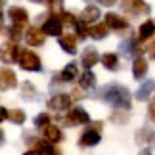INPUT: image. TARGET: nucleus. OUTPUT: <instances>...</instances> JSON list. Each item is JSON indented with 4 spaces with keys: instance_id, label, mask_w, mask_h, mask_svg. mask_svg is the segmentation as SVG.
<instances>
[{
    "instance_id": "79ce46f5",
    "label": "nucleus",
    "mask_w": 155,
    "mask_h": 155,
    "mask_svg": "<svg viewBox=\"0 0 155 155\" xmlns=\"http://www.w3.org/2000/svg\"><path fill=\"white\" fill-rule=\"evenodd\" d=\"M2 142H4V132L0 130V144H2Z\"/></svg>"
},
{
    "instance_id": "412c9836",
    "label": "nucleus",
    "mask_w": 155,
    "mask_h": 155,
    "mask_svg": "<svg viewBox=\"0 0 155 155\" xmlns=\"http://www.w3.org/2000/svg\"><path fill=\"white\" fill-rule=\"evenodd\" d=\"M100 15H102V12H100L98 6H86V8L82 10V14H81V21L86 23V25H90V23L100 19Z\"/></svg>"
},
{
    "instance_id": "39448f33",
    "label": "nucleus",
    "mask_w": 155,
    "mask_h": 155,
    "mask_svg": "<svg viewBox=\"0 0 155 155\" xmlns=\"http://www.w3.org/2000/svg\"><path fill=\"white\" fill-rule=\"evenodd\" d=\"M121 8H123V12H127L132 17L146 15L150 12V6H147L146 0H121Z\"/></svg>"
},
{
    "instance_id": "dca6fc26",
    "label": "nucleus",
    "mask_w": 155,
    "mask_h": 155,
    "mask_svg": "<svg viewBox=\"0 0 155 155\" xmlns=\"http://www.w3.org/2000/svg\"><path fill=\"white\" fill-rule=\"evenodd\" d=\"M98 61H100V54H98L96 48H86L84 52H82L81 63H82V67H84V69H92Z\"/></svg>"
},
{
    "instance_id": "4be33fe9",
    "label": "nucleus",
    "mask_w": 155,
    "mask_h": 155,
    "mask_svg": "<svg viewBox=\"0 0 155 155\" xmlns=\"http://www.w3.org/2000/svg\"><path fill=\"white\" fill-rule=\"evenodd\" d=\"M107 33H109V27H107L105 23H94V25L88 27V31H86V35H88L90 38H94V40H102V38H105Z\"/></svg>"
},
{
    "instance_id": "4468645a",
    "label": "nucleus",
    "mask_w": 155,
    "mask_h": 155,
    "mask_svg": "<svg viewBox=\"0 0 155 155\" xmlns=\"http://www.w3.org/2000/svg\"><path fill=\"white\" fill-rule=\"evenodd\" d=\"M25 40L29 46H42L44 40H46V35L42 33V29L38 27H31L29 31L25 33Z\"/></svg>"
},
{
    "instance_id": "a878e982",
    "label": "nucleus",
    "mask_w": 155,
    "mask_h": 155,
    "mask_svg": "<svg viewBox=\"0 0 155 155\" xmlns=\"http://www.w3.org/2000/svg\"><path fill=\"white\" fill-rule=\"evenodd\" d=\"M100 59H102V63H104L105 69H109V71H117V69H119V58H117V54L105 52Z\"/></svg>"
},
{
    "instance_id": "bb28decb",
    "label": "nucleus",
    "mask_w": 155,
    "mask_h": 155,
    "mask_svg": "<svg viewBox=\"0 0 155 155\" xmlns=\"http://www.w3.org/2000/svg\"><path fill=\"white\" fill-rule=\"evenodd\" d=\"M21 96L25 98V100H37L38 92H37V88H35V84H33L31 81H25L21 84Z\"/></svg>"
},
{
    "instance_id": "2eb2a0df",
    "label": "nucleus",
    "mask_w": 155,
    "mask_h": 155,
    "mask_svg": "<svg viewBox=\"0 0 155 155\" xmlns=\"http://www.w3.org/2000/svg\"><path fill=\"white\" fill-rule=\"evenodd\" d=\"M42 134H44V140H48L50 144H58V142H61L63 140V132H61V128L56 127V124H48V127H44L42 128Z\"/></svg>"
},
{
    "instance_id": "0eeeda50",
    "label": "nucleus",
    "mask_w": 155,
    "mask_h": 155,
    "mask_svg": "<svg viewBox=\"0 0 155 155\" xmlns=\"http://www.w3.org/2000/svg\"><path fill=\"white\" fill-rule=\"evenodd\" d=\"M8 17H10L12 25L21 27V29L29 23V14H27L25 8H21V6H12V8L8 10Z\"/></svg>"
},
{
    "instance_id": "aec40b11",
    "label": "nucleus",
    "mask_w": 155,
    "mask_h": 155,
    "mask_svg": "<svg viewBox=\"0 0 155 155\" xmlns=\"http://www.w3.org/2000/svg\"><path fill=\"white\" fill-rule=\"evenodd\" d=\"M147 69H150V65H147V59L146 58H136L134 63H132V77L134 79H144V77L147 75Z\"/></svg>"
},
{
    "instance_id": "7c9ffc66",
    "label": "nucleus",
    "mask_w": 155,
    "mask_h": 155,
    "mask_svg": "<svg viewBox=\"0 0 155 155\" xmlns=\"http://www.w3.org/2000/svg\"><path fill=\"white\" fill-rule=\"evenodd\" d=\"M50 124V115L48 113H38L37 117H35V127L37 128H44Z\"/></svg>"
},
{
    "instance_id": "9d476101",
    "label": "nucleus",
    "mask_w": 155,
    "mask_h": 155,
    "mask_svg": "<svg viewBox=\"0 0 155 155\" xmlns=\"http://www.w3.org/2000/svg\"><path fill=\"white\" fill-rule=\"evenodd\" d=\"M61 27H63L61 19L58 15H50V17H46V21L42 25V33L48 35V37H61Z\"/></svg>"
},
{
    "instance_id": "f8f14e48",
    "label": "nucleus",
    "mask_w": 155,
    "mask_h": 155,
    "mask_svg": "<svg viewBox=\"0 0 155 155\" xmlns=\"http://www.w3.org/2000/svg\"><path fill=\"white\" fill-rule=\"evenodd\" d=\"M17 86V77L10 67H0V90H12Z\"/></svg>"
},
{
    "instance_id": "2f4dec72",
    "label": "nucleus",
    "mask_w": 155,
    "mask_h": 155,
    "mask_svg": "<svg viewBox=\"0 0 155 155\" xmlns=\"http://www.w3.org/2000/svg\"><path fill=\"white\" fill-rule=\"evenodd\" d=\"M75 29H77V38H86V37H88V35H86L88 27H86V23H82L81 19H77Z\"/></svg>"
},
{
    "instance_id": "f257e3e1",
    "label": "nucleus",
    "mask_w": 155,
    "mask_h": 155,
    "mask_svg": "<svg viewBox=\"0 0 155 155\" xmlns=\"http://www.w3.org/2000/svg\"><path fill=\"white\" fill-rule=\"evenodd\" d=\"M100 98L104 100L105 104L113 105L115 109H124V111H130V92L127 86L123 84H117V82H111V84H105L98 94Z\"/></svg>"
},
{
    "instance_id": "ea45409f",
    "label": "nucleus",
    "mask_w": 155,
    "mask_h": 155,
    "mask_svg": "<svg viewBox=\"0 0 155 155\" xmlns=\"http://www.w3.org/2000/svg\"><path fill=\"white\" fill-rule=\"evenodd\" d=\"M23 155H38V153L35 151V150H29V151H25V153H23Z\"/></svg>"
},
{
    "instance_id": "c756f323",
    "label": "nucleus",
    "mask_w": 155,
    "mask_h": 155,
    "mask_svg": "<svg viewBox=\"0 0 155 155\" xmlns=\"http://www.w3.org/2000/svg\"><path fill=\"white\" fill-rule=\"evenodd\" d=\"M8 37H10V42H17V40H21L25 35H23V29H21V27L12 25V27L8 29Z\"/></svg>"
},
{
    "instance_id": "5701e85b",
    "label": "nucleus",
    "mask_w": 155,
    "mask_h": 155,
    "mask_svg": "<svg viewBox=\"0 0 155 155\" xmlns=\"http://www.w3.org/2000/svg\"><path fill=\"white\" fill-rule=\"evenodd\" d=\"M77 77H79V67H77L75 63H67L63 67V71L59 73V79L61 82H73Z\"/></svg>"
},
{
    "instance_id": "72a5a7b5",
    "label": "nucleus",
    "mask_w": 155,
    "mask_h": 155,
    "mask_svg": "<svg viewBox=\"0 0 155 155\" xmlns=\"http://www.w3.org/2000/svg\"><path fill=\"white\" fill-rule=\"evenodd\" d=\"M48 6H50L52 10H61L63 0H48Z\"/></svg>"
},
{
    "instance_id": "393cba45",
    "label": "nucleus",
    "mask_w": 155,
    "mask_h": 155,
    "mask_svg": "<svg viewBox=\"0 0 155 155\" xmlns=\"http://www.w3.org/2000/svg\"><path fill=\"white\" fill-rule=\"evenodd\" d=\"M79 84L82 90H92L94 86H96V75L92 73L90 69H86L84 73L81 75V79H79Z\"/></svg>"
},
{
    "instance_id": "58836bf2",
    "label": "nucleus",
    "mask_w": 155,
    "mask_h": 155,
    "mask_svg": "<svg viewBox=\"0 0 155 155\" xmlns=\"http://www.w3.org/2000/svg\"><path fill=\"white\" fill-rule=\"evenodd\" d=\"M115 2H117V0H102V4H104V6H113Z\"/></svg>"
},
{
    "instance_id": "b1692460",
    "label": "nucleus",
    "mask_w": 155,
    "mask_h": 155,
    "mask_svg": "<svg viewBox=\"0 0 155 155\" xmlns=\"http://www.w3.org/2000/svg\"><path fill=\"white\" fill-rule=\"evenodd\" d=\"M153 90H155V81H146L144 84H142L138 90H136V100H140V102H146V100L151 96Z\"/></svg>"
},
{
    "instance_id": "20e7f679",
    "label": "nucleus",
    "mask_w": 155,
    "mask_h": 155,
    "mask_svg": "<svg viewBox=\"0 0 155 155\" xmlns=\"http://www.w3.org/2000/svg\"><path fill=\"white\" fill-rule=\"evenodd\" d=\"M90 123V115L84 107H73L67 115L63 117L65 127H77V124H88Z\"/></svg>"
},
{
    "instance_id": "f3484780",
    "label": "nucleus",
    "mask_w": 155,
    "mask_h": 155,
    "mask_svg": "<svg viewBox=\"0 0 155 155\" xmlns=\"http://www.w3.org/2000/svg\"><path fill=\"white\" fill-rule=\"evenodd\" d=\"M33 150L38 155H59L54 144H50L48 140H33Z\"/></svg>"
},
{
    "instance_id": "a19ab883",
    "label": "nucleus",
    "mask_w": 155,
    "mask_h": 155,
    "mask_svg": "<svg viewBox=\"0 0 155 155\" xmlns=\"http://www.w3.org/2000/svg\"><path fill=\"white\" fill-rule=\"evenodd\" d=\"M2 27H4V17H2V14H0V31H2Z\"/></svg>"
},
{
    "instance_id": "423d86ee",
    "label": "nucleus",
    "mask_w": 155,
    "mask_h": 155,
    "mask_svg": "<svg viewBox=\"0 0 155 155\" xmlns=\"http://www.w3.org/2000/svg\"><path fill=\"white\" fill-rule=\"evenodd\" d=\"M71 104H73L71 94H54L48 100V107L52 111H67L71 109Z\"/></svg>"
},
{
    "instance_id": "4c0bfd02",
    "label": "nucleus",
    "mask_w": 155,
    "mask_h": 155,
    "mask_svg": "<svg viewBox=\"0 0 155 155\" xmlns=\"http://www.w3.org/2000/svg\"><path fill=\"white\" fill-rule=\"evenodd\" d=\"M138 155H153V153H151L150 147H144V150H140V153H138Z\"/></svg>"
},
{
    "instance_id": "cd10ccee",
    "label": "nucleus",
    "mask_w": 155,
    "mask_h": 155,
    "mask_svg": "<svg viewBox=\"0 0 155 155\" xmlns=\"http://www.w3.org/2000/svg\"><path fill=\"white\" fill-rule=\"evenodd\" d=\"M8 119L14 124H23V123H25V119H27V115H25V111H23V109H12V111H8Z\"/></svg>"
},
{
    "instance_id": "f704fd0d",
    "label": "nucleus",
    "mask_w": 155,
    "mask_h": 155,
    "mask_svg": "<svg viewBox=\"0 0 155 155\" xmlns=\"http://www.w3.org/2000/svg\"><path fill=\"white\" fill-rule=\"evenodd\" d=\"M147 115H150L151 121H155V98L150 102V107H147Z\"/></svg>"
},
{
    "instance_id": "6ab92c4d",
    "label": "nucleus",
    "mask_w": 155,
    "mask_h": 155,
    "mask_svg": "<svg viewBox=\"0 0 155 155\" xmlns=\"http://www.w3.org/2000/svg\"><path fill=\"white\" fill-rule=\"evenodd\" d=\"M155 37V21L153 19H147L140 25L138 29V40L140 42H144V40H150Z\"/></svg>"
},
{
    "instance_id": "c03bdc74",
    "label": "nucleus",
    "mask_w": 155,
    "mask_h": 155,
    "mask_svg": "<svg viewBox=\"0 0 155 155\" xmlns=\"http://www.w3.org/2000/svg\"><path fill=\"white\" fill-rule=\"evenodd\" d=\"M6 4V0H0V8H2V6Z\"/></svg>"
},
{
    "instance_id": "1a4fd4ad",
    "label": "nucleus",
    "mask_w": 155,
    "mask_h": 155,
    "mask_svg": "<svg viewBox=\"0 0 155 155\" xmlns=\"http://www.w3.org/2000/svg\"><path fill=\"white\" fill-rule=\"evenodd\" d=\"M105 25L109 29H113V31H127L130 27V23L127 17L119 15L115 12H109V14H105Z\"/></svg>"
},
{
    "instance_id": "c9c22d12",
    "label": "nucleus",
    "mask_w": 155,
    "mask_h": 155,
    "mask_svg": "<svg viewBox=\"0 0 155 155\" xmlns=\"http://www.w3.org/2000/svg\"><path fill=\"white\" fill-rule=\"evenodd\" d=\"M8 119V109H4V107H0V123L6 121Z\"/></svg>"
},
{
    "instance_id": "473e14b6",
    "label": "nucleus",
    "mask_w": 155,
    "mask_h": 155,
    "mask_svg": "<svg viewBox=\"0 0 155 155\" xmlns=\"http://www.w3.org/2000/svg\"><path fill=\"white\" fill-rule=\"evenodd\" d=\"M59 19H61V23H69V25H75L77 23V17L71 14V12H59Z\"/></svg>"
},
{
    "instance_id": "e433bc0d",
    "label": "nucleus",
    "mask_w": 155,
    "mask_h": 155,
    "mask_svg": "<svg viewBox=\"0 0 155 155\" xmlns=\"http://www.w3.org/2000/svg\"><path fill=\"white\" fill-rule=\"evenodd\" d=\"M147 52H150V56L155 59V42H153V44H150V48H147Z\"/></svg>"
},
{
    "instance_id": "37998d69",
    "label": "nucleus",
    "mask_w": 155,
    "mask_h": 155,
    "mask_svg": "<svg viewBox=\"0 0 155 155\" xmlns=\"http://www.w3.org/2000/svg\"><path fill=\"white\" fill-rule=\"evenodd\" d=\"M31 2H37V4H40V2H44V0H31Z\"/></svg>"
},
{
    "instance_id": "9b49d317",
    "label": "nucleus",
    "mask_w": 155,
    "mask_h": 155,
    "mask_svg": "<svg viewBox=\"0 0 155 155\" xmlns=\"http://www.w3.org/2000/svg\"><path fill=\"white\" fill-rule=\"evenodd\" d=\"M19 58V48H17L15 42H4L0 46V59L4 63H14Z\"/></svg>"
},
{
    "instance_id": "ddd939ff",
    "label": "nucleus",
    "mask_w": 155,
    "mask_h": 155,
    "mask_svg": "<svg viewBox=\"0 0 155 155\" xmlns=\"http://www.w3.org/2000/svg\"><path fill=\"white\" fill-rule=\"evenodd\" d=\"M136 142H138L140 146H147V147L155 146V130L150 128V127L140 128L138 132H136Z\"/></svg>"
},
{
    "instance_id": "a211bd4d",
    "label": "nucleus",
    "mask_w": 155,
    "mask_h": 155,
    "mask_svg": "<svg viewBox=\"0 0 155 155\" xmlns=\"http://www.w3.org/2000/svg\"><path fill=\"white\" fill-rule=\"evenodd\" d=\"M59 46L65 54H77V35H61L59 37Z\"/></svg>"
},
{
    "instance_id": "f03ea898",
    "label": "nucleus",
    "mask_w": 155,
    "mask_h": 155,
    "mask_svg": "<svg viewBox=\"0 0 155 155\" xmlns=\"http://www.w3.org/2000/svg\"><path fill=\"white\" fill-rule=\"evenodd\" d=\"M102 128H104V123L102 121H96L88 127L84 132L81 134L79 138V146L81 147H94L102 142Z\"/></svg>"
},
{
    "instance_id": "7ed1b4c3",
    "label": "nucleus",
    "mask_w": 155,
    "mask_h": 155,
    "mask_svg": "<svg viewBox=\"0 0 155 155\" xmlns=\"http://www.w3.org/2000/svg\"><path fill=\"white\" fill-rule=\"evenodd\" d=\"M17 61H19V67L23 71H33V73L42 71V61H40V58L33 50H19Z\"/></svg>"
},
{
    "instance_id": "c85d7f7f",
    "label": "nucleus",
    "mask_w": 155,
    "mask_h": 155,
    "mask_svg": "<svg viewBox=\"0 0 155 155\" xmlns=\"http://www.w3.org/2000/svg\"><path fill=\"white\" fill-rule=\"evenodd\" d=\"M109 119H111L113 123H117V124H124V123L128 121V111H124V109H115V111L111 113Z\"/></svg>"
},
{
    "instance_id": "6e6552de",
    "label": "nucleus",
    "mask_w": 155,
    "mask_h": 155,
    "mask_svg": "<svg viewBox=\"0 0 155 155\" xmlns=\"http://www.w3.org/2000/svg\"><path fill=\"white\" fill-rule=\"evenodd\" d=\"M121 52L127 58H132V56L140 58L144 54V46H142V42L138 38H128V40H123L121 42Z\"/></svg>"
}]
</instances>
